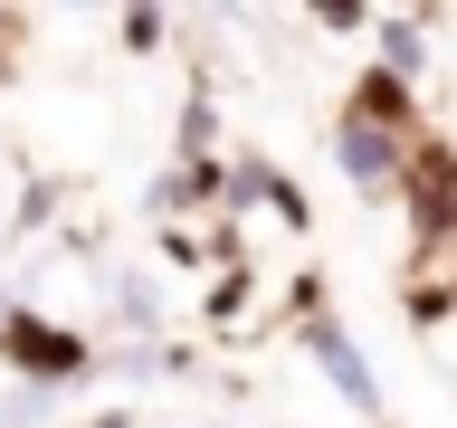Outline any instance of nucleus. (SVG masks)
<instances>
[{
  "label": "nucleus",
  "mask_w": 457,
  "mask_h": 428,
  "mask_svg": "<svg viewBox=\"0 0 457 428\" xmlns=\"http://www.w3.org/2000/svg\"><path fill=\"white\" fill-rule=\"evenodd\" d=\"M343 171H353V181H381V171H391V134L353 124V134H343Z\"/></svg>",
  "instance_id": "2"
},
{
  "label": "nucleus",
  "mask_w": 457,
  "mask_h": 428,
  "mask_svg": "<svg viewBox=\"0 0 457 428\" xmlns=\"http://www.w3.org/2000/svg\"><path fill=\"white\" fill-rule=\"evenodd\" d=\"M305 352L324 371H334V391L353 399V409H381V391H371V371H362V352H353V333H343L334 314H305Z\"/></svg>",
  "instance_id": "1"
}]
</instances>
